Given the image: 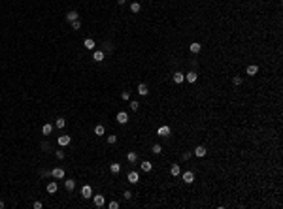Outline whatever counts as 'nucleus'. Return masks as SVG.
I'll use <instances>...</instances> for the list:
<instances>
[{"label": "nucleus", "mask_w": 283, "mask_h": 209, "mask_svg": "<svg viewBox=\"0 0 283 209\" xmlns=\"http://www.w3.org/2000/svg\"><path fill=\"white\" fill-rule=\"evenodd\" d=\"M43 206H42V202H34V209H42Z\"/></svg>", "instance_id": "37"}, {"label": "nucleus", "mask_w": 283, "mask_h": 209, "mask_svg": "<svg viewBox=\"0 0 283 209\" xmlns=\"http://www.w3.org/2000/svg\"><path fill=\"white\" fill-rule=\"evenodd\" d=\"M196 77H198V75H196V72H189V74L185 75V79H187L189 83H194V81H196Z\"/></svg>", "instance_id": "19"}, {"label": "nucleus", "mask_w": 283, "mask_h": 209, "mask_svg": "<svg viewBox=\"0 0 283 209\" xmlns=\"http://www.w3.org/2000/svg\"><path fill=\"white\" fill-rule=\"evenodd\" d=\"M138 107H140V104H138L136 100H132V102H130V109H132V111H136Z\"/></svg>", "instance_id": "31"}, {"label": "nucleus", "mask_w": 283, "mask_h": 209, "mask_svg": "<svg viewBox=\"0 0 283 209\" xmlns=\"http://www.w3.org/2000/svg\"><path fill=\"white\" fill-rule=\"evenodd\" d=\"M83 47H85V49H89V51H93L94 47H96V43H94L93 38H87L85 42H83Z\"/></svg>", "instance_id": "7"}, {"label": "nucleus", "mask_w": 283, "mask_h": 209, "mask_svg": "<svg viewBox=\"0 0 283 209\" xmlns=\"http://www.w3.org/2000/svg\"><path fill=\"white\" fill-rule=\"evenodd\" d=\"M64 188H66L68 192H72V190L75 188V181H74V179H66V181H64Z\"/></svg>", "instance_id": "11"}, {"label": "nucleus", "mask_w": 283, "mask_h": 209, "mask_svg": "<svg viewBox=\"0 0 283 209\" xmlns=\"http://www.w3.org/2000/svg\"><path fill=\"white\" fill-rule=\"evenodd\" d=\"M93 202H94V207H104L106 200H104V196H102V194H96V196L93 198Z\"/></svg>", "instance_id": "2"}, {"label": "nucleus", "mask_w": 283, "mask_h": 209, "mask_svg": "<svg viewBox=\"0 0 283 209\" xmlns=\"http://www.w3.org/2000/svg\"><path fill=\"white\" fill-rule=\"evenodd\" d=\"M140 10H142L140 2H132V4H130V11H132V13H138Z\"/></svg>", "instance_id": "21"}, {"label": "nucleus", "mask_w": 283, "mask_h": 209, "mask_svg": "<svg viewBox=\"0 0 283 209\" xmlns=\"http://www.w3.org/2000/svg\"><path fill=\"white\" fill-rule=\"evenodd\" d=\"M51 132H53V124H47V123H45V124L42 126V134H43V136H49Z\"/></svg>", "instance_id": "13"}, {"label": "nucleus", "mask_w": 283, "mask_h": 209, "mask_svg": "<svg viewBox=\"0 0 283 209\" xmlns=\"http://www.w3.org/2000/svg\"><path fill=\"white\" fill-rule=\"evenodd\" d=\"M151 151H153V153H155V155H159V153H161V151H162V147H161V145H159V143H155V145H153V147H151Z\"/></svg>", "instance_id": "29"}, {"label": "nucleus", "mask_w": 283, "mask_h": 209, "mask_svg": "<svg viewBox=\"0 0 283 209\" xmlns=\"http://www.w3.org/2000/svg\"><path fill=\"white\" fill-rule=\"evenodd\" d=\"M57 183H47V192H49V194H55V192H57Z\"/></svg>", "instance_id": "22"}, {"label": "nucleus", "mask_w": 283, "mask_h": 209, "mask_svg": "<svg viewBox=\"0 0 283 209\" xmlns=\"http://www.w3.org/2000/svg\"><path fill=\"white\" fill-rule=\"evenodd\" d=\"M72 29H74V30H79V29H81V23H79V19H78V21H72Z\"/></svg>", "instance_id": "30"}, {"label": "nucleus", "mask_w": 283, "mask_h": 209, "mask_svg": "<svg viewBox=\"0 0 283 209\" xmlns=\"http://www.w3.org/2000/svg\"><path fill=\"white\" fill-rule=\"evenodd\" d=\"M117 4H119V6H123V4H125V0H117Z\"/></svg>", "instance_id": "39"}, {"label": "nucleus", "mask_w": 283, "mask_h": 209, "mask_svg": "<svg viewBox=\"0 0 283 209\" xmlns=\"http://www.w3.org/2000/svg\"><path fill=\"white\" fill-rule=\"evenodd\" d=\"M81 196H83V198H91V196H93V188H91V185H83V187H81Z\"/></svg>", "instance_id": "1"}, {"label": "nucleus", "mask_w": 283, "mask_h": 209, "mask_svg": "<svg viewBox=\"0 0 283 209\" xmlns=\"http://www.w3.org/2000/svg\"><path fill=\"white\" fill-rule=\"evenodd\" d=\"M123 196H125V200H130V198H132V192H130V190H125V192H123Z\"/></svg>", "instance_id": "33"}, {"label": "nucleus", "mask_w": 283, "mask_h": 209, "mask_svg": "<svg viewBox=\"0 0 283 209\" xmlns=\"http://www.w3.org/2000/svg\"><path fill=\"white\" fill-rule=\"evenodd\" d=\"M121 98H123V100H130V94H129L126 91H123V92H121Z\"/></svg>", "instance_id": "34"}, {"label": "nucleus", "mask_w": 283, "mask_h": 209, "mask_svg": "<svg viewBox=\"0 0 283 209\" xmlns=\"http://www.w3.org/2000/svg\"><path fill=\"white\" fill-rule=\"evenodd\" d=\"M183 183H187V185H191V183H193V181H194V173H193V171H185V173H183Z\"/></svg>", "instance_id": "5"}, {"label": "nucleus", "mask_w": 283, "mask_h": 209, "mask_svg": "<svg viewBox=\"0 0 283 209\" xmlns=\"http://www.w3.org/2000/svg\"><path fill=\"white\" fill-rule=\"evenodd\" d=\"M191 51H193V53H200V49H202V45L198 42H194V43H191V47H189Z\"/></svg>", "instance_id": "20"}, {"label": "nucleus", "mask_w": 283, "mask_h": 209, "mask_svg": "<svg viewBox=\"0 0 283 209\" xmlns=\"http://www.w3.org/2000/svg\"><path fill=\"white\" fill-rule=\"evenodd\" d=\"M151 168H153V164H151L149 160H143L142 162V170L143 171H151Z\"/></svg>", "instance_id": "23"}, {"label": "nucleus", "mask_w": 283, "mask_h": 209, "mask_svg": "<svg viewBox=\"0 0 283 209\" xmlns=\"http://www.w3.org/2000/svg\"><path fill=\"white\" fill-rule=\"evenodd\" d=\"M126 179H129V183L136 185L138 181H140V175H138V171H129V175H126Z\"/></svg>", "instance_id": "3"}, {"label": "nucleus", "mask_w": 283, "mask_h": 209, "mask_svg": "<svg viewBox=\"0 0 283 209\" xmlns=\"http://www.w3.org/2000/svg\"><path fill=\"white\" fill-rule=\"evenodd\" d=\"M206 153H208V151H206V147H202V145H198L196 149H194V155L200 156V158H202V156H206Z\"/></svg>", "instance_id": "15"}, {"label": "nucleus", "mask_w": 283, "mask_h": 209, "mask_svg": "<svg viewBox=\"0 0 283 209\" xmlns=\"http://www.w3.org/2000/svg\"><path fill=\"white\" fill-rule=\"evenodd\" d=\"M64 124H66L64 119H57V121H55V126H57V128H64Z\"/></svg>", "instance_id": "27"}, {"label": "nucleus", "mask_w": 283, "mask_h": 209, "mask_svg": "<svg viewBox=\"0 0 283 209\" xmlns=\"http://www.w3.org/2000/svg\"><path fill=\"white\" fill-rule=\"evenodd\" d=\"M57 141H59V145H61V147H66V145H70L72 139H70V136H59Z\"/></svg>", "instance_id": "6"}, {"label": "nucleus", "mask_w": 283, "mask_h": 209, "mask_svg": "<svg viewBox=\"0 0 283 209\" xmlns=\"http://www.w3.org/2000/svg\"><path fill=\"white\" fill-rule=\"evenodd\" d=\"M232 83H234V85H236V87H240V85H242V83H244V79H242V77H240V75H236V77H234V79H232Z\"/></svg>", "instance_id": "28"}, {"label": "nucleus", "mask_w": 283, "mask_h": 209, "mask_svg": "<svg viewBox=\"0 0 283 209\" xmlns=\"http://www.w3.org/2000/svg\"><path fill=\"white\" fill-rule=\"evenodd\" d=\"M170 173H172L174 177H176V175H179V173H181V170H179V166H177V164H174V166L170 168Z\"/></svg>", "instance_id": "24"}, {"label": "nucleus", "mask_w": 283, "mask_h": 209, "mask_svg": "<svg viewBox=\"0 0 283 209\" xmlns=\"http://www.w3.org/2000/svg\"><path fill=\"white\" fill-rule=\"evenodd\" d=\"M104 126H102V124H98V126H94V134L96 136H104Z\"/></svg>", "instance_id": "25"}, {"label": "nucleus", "mask_w": 283, "mask_h": 209, "mask_svg": "<svg viewBox=\"0 0 283 209\" xmlns=\"http://www.w3.org/2000/svg\"><path fill=\"white\" fill-rule=\"evenodd\" d=\"M115 141H117V136H108V143H110V145H113Z\"/></svg>", "instance_id": "32"}, {"label": "nucleus", "mask_w": 283, "mask_h": 209, "mask_svg": "<svg viewBox=\"0 0 283 209\" xmlns=\"http://www.w3.org/2000/svg\"><path fill=\"white\" fill-rule=\"evenodd\" d=\"M78 17H79V15H78V11H74V10L66 13V19H68L70 23H72V21H78Z\"/></svg>", "instance_id": "16"}, {"label": "nucleus", "mask_w": 283, "mask_h": 209, "mask_svg": "<svg viewBox=\"0 0 283 209\" xmlns=\"http://www.w3.org/2000/svg\"><path fill=\"white\" fill-rule=\"evenodd\" d=\"M170 132H172V130H170V126H161V128H159V132H157V134H159V136H162V138H168V136H170Z\"/></svg>", "instance_id": "10"}, {"label": "nucleus", "mask_w": 283, "mask_h": 209, "mask_svg": "<svg viewBox=\"0 0 283 209\" xmlns=\"http://www.w3.org/2000/svg\"><path fill=\"white\" fill-rule=\"evenodd\" d=\"M110 171H111V173H119V171H121V164H119V162H111L110 164Z\"/></svg>", "instance_id": "14"}, {"label": "nucleus", "mask_w": 283, "mask_h": 209, "mask_svg": "<svg viewBox=\"0 0 283 209\" xmlns=\"http://www.w3.org/2000/svg\"><path fill=\"white\" fill-rule=\"evenodd\" d=\"M147 92H149V89H147V85H145V83H140V85H138V94H142V96H147Z\"/></svg>", "instance_id": "12"}, {"label": "nucleus", "mask_w": 283, "mask_h": 209, "mask_svg": "<svg viewBox=\"0 0 283 209\" xmlns=\"http://www.w3.org/2000/svg\"><path fill=\"white\" fill-rule=\"evenodd\" d=\"M4 207H6V203H4L2 200H0V209H4Z\"/></svg>", "instance_id": "38"}, {"label": "nucleus", "mask_w": 283, "mask_h": 209, "mask_svg": "<svg viewBox=\"0 0 283 209\" xmlns=\"http://www.w3.org/2000/svg\"><path fill=\"white\" fill-rule=\"evenodd\" d=\"M259 72V66L257 64H251V66H247V75H257Z\"/></svg>", "instance_id": "18"}, {"label": "nucleus", "mask_w": 283, "mask_h": 209, "mask_svg": "<svg viewBox=\"0 0 283 209\" xmlns=\"http://www.w3.org/2000/svg\"><path fill=\"white\" fill-rule=\"evenodd\" d=\"M55 155H57V158H64V151H57Z\"/></svg>", "instance_id": "36"}, {"label": "nucleus", "mask_w": 283, "mask_h": 209, "mask_svg": "<svg viewBox=\"0 0 283 209\" xmlns=\"http://www.w3.org/2000/svg\"><path fill=\"white\" fill-rule=\"evenodd\" d=\"M110 209H119V203L117 202H110V206H108Z\"/></svg>", "instance_id": "35"}, {"label": "nucleus", "mask_w": 283, "mask_h": 209, "mask_svg": "<svg viewBox=\"0 0 283 209\" xmlns=\"http://www.w3.org/2000/svg\"><path fill=\"white\" fill-rule=\"evenodd\" d=\"M104 57H106V53H104V51H94L93 60H94V62H102V60H104Z\"/></svg>", "instance_id": "9"}, {"label": "nucleus", "mask_w": 283, "mask_h": 209, "mask_svg": "<svg viewBox=\"0 0 283 209\" xmlns=\"http://www.w3.org/2000/svg\"><path fill=\"white\" fill-rule=\"evenodd\" d=\"M136 158H138L136 153H129V155H126V160H129V162H136Z\"/></svg>", "instance_id": "26"}, {"label": "nucleus", "mask_w": 283, "mask_h": 209, "mask_svg": "<svg viewBox=\"0 0 283 209\" xmlns=\"http://www.w3.org/2000/svg\"><path fill=\"white\" fill-rule=\"evenodd\" d=\"M185 81V75L181 74V72H176V74H174V83H183Z\"/></svg>", "instance_id": "17"}, {"label": "nucleus", "mask_w": 283, "mask_h": 209, "mask_svg": "<svg viewBox=\"0 0 283 209\" xmlns=\"http://www.w3.org/2000/svg\"><path fill=\"white\" fill-rule=\"evenodd\" d=\"M117 123L119 124H126V123H129V115H126V111H119V113H117Z\"/></svg>", "instance_id": "4"}, {"label": "nucleus", "mask_w": 283, "mask_h": 209, "mask_svg": "<svg viewBox=\"0 0 283 209\" xmlns=\"http://www.w3.org/2000/svg\"><path fill=\"white\" fill-rule=\"evenodd\" d=\"M51 175H53L55 179H62L64 177V170H62V168H55V170L51 171Z\"/></svg>", "instance_id": "8"}]
</instances>
